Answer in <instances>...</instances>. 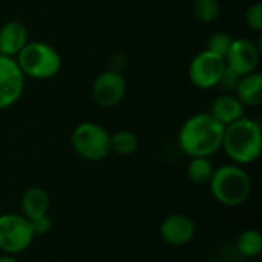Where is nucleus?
Wrapping results in <instances>:
<instances>
[{"label": "nucleus", "mask_w": 262, "mask_h": 262, "mask_svg": "<svg viewBox=\"0 0 262 262\" xmlns=\"http://www.w3.org/2000/svg\"><path fill=\"white\" fill-rule=\"evenodd\" d=\"M224 127L210 112H200L189 117L180 127L178 146L189 158H210L221 150Z\"/></svg>", "instance_id": "1"}, {"label": "nucleus", "mask_w": 262, "mask_h": 262, "mask_svg": "<svg viewBox=\"0 0 262 262\" xmlns=\"http://www.w3.org/2000/svg\"><path fill=\"white\" fill-rule=\"evenodd\" d=\"M221 149L233 164L247 166L255 163L262 150L261 124L249 117H243L224 127Z\"/></svg>", "instance_id": "2"}, {"label": "nucleus", "mask_w": 262, "mask_h": 262, "mask_svg": "<svg viewBox=\"0 0 262 262\" xmlns=\"http://www.w3.org/2000/svg\"><path fill=\"white\" fill-rule=\"evenodd\" d=\"M213 198L226 207H239L252 195L250 175L238 164H224L213 170L209 181Z\"/></svg>", "instance_id": "3"}, {"label": "nucleus", "mask_w": 262, "mask_h": 262, "mask_svg": "<svg viewBox=\"0 0 262 262\" xmlns=\"http://www.w3.org/2000/svg\"><path fill=\"white\" fill-rule=\"evenodd\" d=\"M15 61L23 72L25 78L49 80L54 78L61 69L60 52L46 41H28L17 54Z\"/></svg>", "instance_id": "4"}, {"label": "nucleus", "mask_w": 262, "mask_h": 262, "mask_svg": "<svg viewBox=\"0 0 262 262\" xmlns=\"http://www.w3.org/2000/svg\"><path fill=\"white\" fill-rule=\"evenodd\" d=\"M72 150L86 161H101L111 154V134L95 121L77 124L71 134Z\"/></svg>", "instance_id": "5"}, {"label": "nucleus", "mask_w": 262, "mask_h": 262, "mask_svg": "<svg viewBox=\"0 0 262 262\" xmlns=\"http://www.w3.org/2000/svg\"><path fill=\"white\" fill-rule=\"evenodd\" d=\"M35 235L31 223L23 215L3 213L0 215V250L5 255L23 253L32 244Z\"/></svg>", "instance_id": "6"}, {"label": "nucleus", "mask_w": 262, "mask_h": 262, "mask_svg": "<svg viewBox=\"0 0 262 262\" xmlns=\"http://www.w3.org/2000/svg\"><path fill=\"white\" fill-rule=\"evenodd\" d=\"M224 69V57L204 49L192 58L189 64V78L192 84L198 89H212L216 88Z\"/></svg>", "instance_id": "7"}, {"label": "nucleus", "mask_w": 262, "mask_h": 262, "mask_svg": "<svg viewBox=\"0 0 262 262\" xmlns=\"http://www.w3.org/2000/svg\"><path fill=\"white\" fill-rule=\"evenodd\" d=\"M127 91V83L124 75L117 69H107L100 72L92 83V98L94 101L104 109H112L118 106Z\"/></svg>", "instance_id": "8"}, {"label": "nucleus", "mask_w": 262, "mask_h": 262, "mask_svg": "<svg viewBox=\"0 0 262 262\" xmlns=\"http://www.w3.org/2000/svg\"><path fill=\"white\" fill-rule=\"evenodd\" d=\"M25 81L15 58L0 54V111L14 106L21 98Z\"/></svg>", "instance_id": "9"}, {"label": "nucleus", "mask_w": 262, "mask_h": 262, "mask_svg": "<svg viewBox=\"0 0 262 262\" xmlns=\"http://www.w3.org/2000/svg\"><path fill=\"white\" fill-rule=\"evenodd\" d=\"M261 58V48L250 38H233L232 46L224 57L227 68L238 75H246L258 69Z\"/></svg>", "instance_id": "10"}, {"label": "nucleus", "mask_w": 262, "mask_h": 262, "mask_svg": "<svg viewBox=\"0 0 262 262\" xmlns=\"http://www.w3.org/2000/svg\"><path fill=\"white\" fill-rule=\"evenodd\" d=\"M196 233L193 220L184 213H172L160 224V238L169 246H186Z\"/></svg>", "instance_id": "11"}, {"label": "nucleus", "mask_w": 262, "mask_h": 262, "mask_svg": "<svg viewBox=\"0 0 262 262\" xmlns=\"http://www.w3.org/2000/svg\"><path fill=\"white\" fill-rule=\"evenodd\" d=\"M29 41L26 26L18 20H9L0 26V54L15 58Z\"/></svg>", "instance_id": "12"}, {"label": "nucleus", "mask_w": 262, "mask_h": 262, "mask_svg": "<svg viewBox=\"0 0 262 262\" xmlns=\"http://www.w3.org/2000/svg\"><path fill=\"white\" fill-rule=\"evenodd\" d=\"M210 115L218 120L223 126H227L230 123L238 121L239 118L246 117V106L236 98V95H232L229 92H224L218 95L212 106H210Z\"/></svg>", "instance_id": "13"}, {"label": "nucleus", "mask_w": 262, "mask_h": 262, "mask_svg": "<svg viewBox=\"0 0 262 262\" xmlns=\"http://www.w3.org/2000/svg\"><path fill=\"white\" fill-rule=\"evenodd\" d=\"M236 98L250 107H258L262 104V74L255 71L246 75H241L236 88H235Z\"/></svg>", "instance_id": "14"}, {"label": "nucleus", "mask_w": 262, "mask_h": 262, "mask_svg": "<svg viewBox=\"0 0 262 262\" xmlns=\"http://www.w3.org/2000/svg\"><path fill=\"white\" fill-rule=\"evenodd\" d=\"M20 207H21V215L29 221L37 216L46 215L49 212V195L41 187L37 186L29 187L21 195Z\"/></svg>", "instance_id": "15"}, {"label": "nucleus", "mask_w": 262, "mask_h": 262, "mask_svg": "<svg viewBox=\"0 0 262 262\" xmlns=\"http://www.w3.org/2000/svg\"><path fill=\"white\" fill-rule=\"evenodd\" d=\"M236 250L241 256L253 259L259 256L262 252V235L256 229H246L238 235Z\"/></svg>", "instance_id": "16"}, {"label": "nucleus", "mask_w": 262, "mask_h": 262, "mask_svg": "<svg viewBox=\"0 0 262 262\" xmlns=\"http://www.w3.org/2000/svg\"><path fill=\"white\" fill-rule=\"evenodd\" d=\"M140 147V140L137 134L127 129L117 130L111 134V152H115L121 157H129L135 154Z\"/></svg>", "instance_id": "17"}, {"label": "nucleus", "mask_w": 262, "mask_h": 262, "mask_svg": "<svg viewBox=\"0 0 262 262\" xmlns=\"http://www.w3.org/2000/svg\"><path fill=\"white\" fill-rule=\"evenodd\" d=\"M213 170H215V167H213L210 158L195 157V158H190L186 173H187V178L195 184H209V181L213 175Z\"/></svg>", "instance_id": "18"}, {"label": "nucleus", "mask_w": 262, "mask_h": 262, "mask_svg": "<svg viewBox=\"0 0 262 262\" xmlns=\"http://www.w3.org/2000/svg\"><path fill=\"white\" fill-rule=\"evenodd\" d=\"M192 9L193 15L204 23L216 21L221 15V3L218 0H195Z\"/></svg>", "instance_id": "19"}, {"label": "nucleus", "mask_w": 262, "mask_h": 262, "mask_svg": "<svg viewBox=\"0 0 262 262\" xmlns=\"http://www.w3.org/2000/svg\"><path fill=\"white\" fill-rule=\"evenodd\" d=\"M232 41H233V37L226 32V31H216L213 34L209 35L207 38V49L221 55V57H226L230 46H232Z\"/></svg>", "instance_id": "20"}, {"label": "nucleus", "mask_w": 262, "mask_h": 262, "mask_svg": "<svg viewBox=\"0 0 262 262\" xmlns=\"http://www.w3.org/2000/svg\"><path fill=\"white\" fill-rule=\"evenodd\" d=\"M246 23L250 29H253L255 32H261L262 31V3L256 2L253 5H250L246 11Z\"/></svg>", "instance_id": "21"}, {"label": "nucleus", "mask_w": 262, "mask_h": 262, "mask_svg": "<svg viewBox=\"0 0 262 262\" xmlns=\"http://www.w3.org/2000/svg\"><path fill=\"white\" fill-rule=\"evenodd\" d=\"M239 78H241V75H238L235 71H232V69L227 68V64H226V69H224V72H223V75H221V78H220L216 88H220L223 92H232V91H235V88H236Z\"/></svg>", "instance_id": "22"}, {"label": "nucleus", "mask_w": 262, "mask_h": 262, "mask_svg": "<svg viewBox=\"0 0 262 262\" xmlns=\"http://www.w3.org/2000/svg\"><path fill=\"white\" fill-rule=\"evenodd\" d=\"M31 223V227H32V232L35 236H43L46 235L51 227H52V218L46 213V215H41V216H37L34 220L29 221Z\"/></svg>", "instance_id": "23"}, {"label": "nucleus", "mask_w": 262, "mask_h": 262, "mask_svg": "<svg viewBox=\"0 0 262 262\" xmlns=\"http://www.w3.org/2000/svg\"><path fill=\"white\" fill-rule=\"evenodd\" d=\"M0 262H17V259H15L12 255H5V253H3V255L0 256Z\"/></svg>", "instance_id": "24"}]
</instances>
